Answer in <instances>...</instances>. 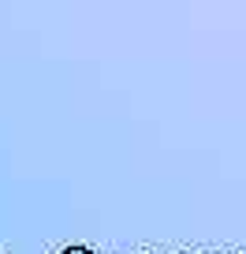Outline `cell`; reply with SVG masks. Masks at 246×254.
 <instances>
[{
  "mask_svg": "<svg viewBox=\"0 0 246 254\" xmlns=\"http://www.w3.org/2000/svg\"><path fill=\"white\" fill-rule=\"evenodd\" d=\"M64 254H90V251H86V247H67Z\"/></svg>",
  "mask_w": 246,
  "mask_h": 254,
  "instance_id": "obj_1",
  "label": "cell"
}]
</instances>
